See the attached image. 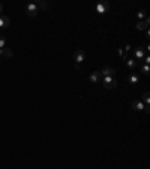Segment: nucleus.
Masks as SVG:
<instances>
[{"label": "nucleus", "instance_id": "nucleus-3", "mask_svg": "<svg viewBox=\"0 0 150 169\" xmlns=\"http://www.w3.org/2000/svg\"><path fill=\"white\" fill-rule=\"evenodd\" d=\"M84 59H86V51H84L83 48H78V50H75V53H74L75 64H81Z\"/></svg>", "mask_w": 150, "mask_h": 169}, {"label": "nucleus", "instance_id": "nucleus-14", "mask_svg": "<svg viewBox=\"0 0 150 169\" xmlns=\"http://www.w3.org/2000/svg\"><path fill=\"white\" fill-rule=\"evenodd\" d=\"M119 86V82H117V79H114L111 83H107V84H104V88L105 89H116Z\"/></svg>", "mask_w": 150, "mask_h": 169}, {"label": "nucleus", "instance_id": "nucleus-2", "mask_svg": "<svg viewBox=\"0 0 150 169\" xmlns=\"http://www.w3.org/2000/svg\"><path fill=\"white\" fill-rule=\"evenodd\" d=\"M95 9H96L98 14H105V12H108V9H110V3L105 2V0H104V2H99Z\"/></svg>", "mask_w": 150, "mask_h": 169}, {"label": "nucleus", "instance_id": "nucleus-21", "mask_svg": "<svg viewBox=\"0 0 150 169\" xmlns=\"http://www.w3.org/2000/svg\"><path fill=\"white\" fill-rule=\"evenodd\" d=\"M75 70H78V71H83V67H81L80 64H75Z\"/></svg>", "mask_w": 150, "mask_h": 169}, {"label": "nucleus", "instance_id": "nucleus-13", "mask_svg": "<svg viewBox=\"0 0 150 169\" xmlns=\"http://www.w3.org/2000/svg\"><path fill=\"white\" fill-rule=\"evenodd\" d=\"M35 3H36L38 9H47V8L50 6V3H48V2H44V0H38Z\"/></svg>", "mask_w": 150, "mask_h": 169}, {"label": "nucleus", "instance_id": "nucleus-1", "mask_svg": "<svg viewBox=\"0 0 150 169\" xmlns=\"http://www.w3.org/2000/svg\"><path fill=\"white\" fill-rule=\"evenodd\" d=\"M26 12H27V15H29V17H36L38 12H39V9H38L36 3H35V2L29 3V5L26 6Z\"/></svg>", "mask_w": 150, "mask_h": 169}, {"label": "nucleus", "instance_id": "nucleus-8", "mask_svg": "<svg viewBox=\"0 0 150 169\" xmlns=\"http://www.w3.org/2000/svg\"><path fill=\"white\" fill-rule=\"evenodd\" d=\"M149 23H150L149 18H146V20H143V21H138V23H137V29H138V30H147V29H149Z\"/></svg>", "mask_w": 150, "mask_h": 169}, {"label": "nucleus", "instance_id": "nucleus-12", "mask_svg": "<svg viewBox=\"0 0 150 169\" xmlns=\"http://www.w3.org/2000/svg\"><path fill=\"white\" fill-rule=\"evenodd\" d=\"M126 67L131 68V70H135V68L138 67V62H137L135 59H129V60H126Z\"/></svg>", "mask_w": 150, "mask_h": 169}, {"label": "nucleus", "instance_id": "nucleus-9", "mask_svg": "<svg viewBox=\"0 0 150 169\" xmlns=\"http://www.w3.org/2000/svg\"><path fill=\"white\" fill-rule=\"evenodd\" d=\"M144 107L146 106H144V103L141 100H134L132 101V109L134 110H144Z\"/></svg>", "mask_w": 150, "mask_h": 169}, {"label": "nucleus", "instance_id": "nucleus-10", "mask_svg": "<svg viewBox=\"0 0 150 169\" xmlns=\"http://www.w3.org/2000/svg\"><path fill=\"white\" fill-rule=\"evenodd\" d=\"M9 24H11V20H9V17H6V15H0V27L2 29H5V27H9Z\"/></svg>", "mask_w": 150, "mask_h": 169}, {"label": "nucleus", "instance_id": "nucleus-6", "mask_svg": "<svg viewBox=\"0 0 150 169\" xmlns=\"http://www.w3.org/2000/svg\"><path fill=\"white\" fill-rule=\"evenodd\" d=\"M144 56H146V48H143V47L135 48V60H141V59H144Z\"/></svg>", "mask_w": 150, "mask_h": 169}, {"label": "nucleus", "instance_id": "nucleus-7", "mask_svg": "<svg viewBox=\"0 0 150 169\" xmlns=\"http://www.w3.org/2000/svg\"><path fill=\"white\" fill-rule=\"evenodd\" d=\"M12 56H14V51H12L11 48H8V47L0 48V57H8V59H11Z\"/></svg>", "mask_w": 150, "mask_h": 169}, {"label": "nucleus", "instance_id": "nucleus-18", "mask_svg": "<svg viewBox=\"0 0 150 169\" xmlns=\"http://www.w3.org/2000/svg\"><path fill=\"white\" fill-rule=\"evenodd\" d=\"M5 47H6V38L0 36V48H5Z\"/></svg>", "mask_w": 150, "mask_h": 169}, {"label": "nucleus", "instance_id": "nucleus-23", "mask_svg": "<svg viewBox=\"0 0 150 169\" xmlns=\"http://www.w3.org/2000/svg\"><path fill=\"white\" fill-rule=\"evenodd\" d=\"M2 12H3V5L0 3V15H2Z\"/></svg>", "mask_w": 150, "mask_h": 169}, {"label": "nucleus", "instance_id": "nucleus-19", "mask_svg": "<svg viewBox=\"0 0 150 169\" xmlns=\"http://www.w3.org/2000/svg\"><path fill=\"white\" fill-rule=\"evenodd\" d=\"M119 54H120V56H122V57H123V59H125V60H126V59H128V56H126V54H125V51H123V50H122V48H119Z\"/></svg>", "mask_w": 150, "mask_h": 169}, {"label": "nucleus", "instance_id": "nucleus-17", "mask_svg": "<svg viewBox=\"0 0 150 169\" xmlns=\"http://www.w3.org/2000/svg\"><path fill=\"white\" fill-rule=\"evenodd\" d=\"M141 73H143L144 76H149L150 74V67L149 65H143V67H141Z\"/></svg>", "mask_w": 150, "mask_h": 169}, {"label": "nucleus", "instance_id": "nucleus-4", "mask_svg": "<svg viewBox=\"0 0 150 169\" xmlns=\"http://www.w3.org/2000/svg\"><path fill=\"white\" fill-rule=\"evenodd\" d=\"M99 73H101V76H104V77H107V76H111V77H114L117 71H116L114 68H111V67H104V68H102Z\"/></svg>", "mask_w": 150, "mask_h": 169}, {"label": "nucleus", "instance_id": "nucleus-11", "mask_svg": "<svg viewBox=\"0 0 150 169\" xmlns=\"http://www.w3.org/2000/svg\"><path fill=\"white\" fill-rule=\"evenodd\" d=\"M128 82H129V84H137L138 82H140L138 74H131V76L128 77Z\"/></svg>", "mask_w": 150, "mask_h": 169}, {"label": "nucleus", "instance_id": "nucleus-20", "mask_svg": "<svg viewBox=\"0 0 150 169\" xmlns=\"http://www.w3.org/2000/svg\"><path fill=\"white\" fill-rule=\"evenodd\" d=\"M144 62H146V65H150V57L147 56V54L144 56Z\"/></svg>", "mask_w": 150, "mask_h": 169}, {"label": "nucleus", "instance_id": "nucleus-22", "mask_svg": "<svg viewBox=\"0 0 150 169\" xmlns=\"http://www.w3.org/2000/svg\"><path fill=\"white\" fill-rule=\"evenodd\" d=\"M125 50H126V51H129V50H131V45H129V44H126V45H125Z\"/></svg>", "mask_w": 150, "mask_h": 169}, {"label": "nucleus", "instance_id": "nucleus-16", "mask_svg": "<svg viewBox=\"0 0 150 169\" xmlns=\"http://www.w3.org/2000/svg\"><path fill=\"white\" fill-rule=\"evenodd\" d=\"M143 101H144V106H149V103H150V94L149 92H144V95H143Z\"/></svg>", "mask_w": 150, "mask_h": 169}, {"label": "nucleus", "instance_id": "nucleus-5", "mask_svg": "<svg viewBox=\"0 0 150 169\" xmlns=\"http://www.w3.org/2000/svg\"><path fill=\"white\" fill-rule=\"evenodd\" d=\"M89 80H90L93 84H96V83H99V82L102 80V76H101L99 71H93V73L89 76Z\"/></svg>", "mask_w": 150, "mask_h": 169}, {"label": "nucleus", "instance_id": "nucleus-15", "mask_svg": "<svg viewBox=\"0 0 150 169\" xmlns=\"http://www.w3.org/2000/svg\"><path fill=\"white\" fill-rule=\"evenodd\" d=\"M138 18H140V21H143V20L149 18V17H147V11H146V9H141V11H138Z\"/></svg>", "mask_w": 150, "mask_h": 169}]
</instances>
